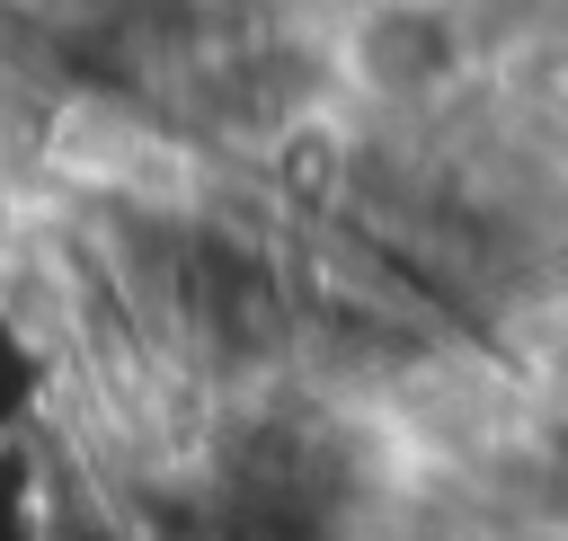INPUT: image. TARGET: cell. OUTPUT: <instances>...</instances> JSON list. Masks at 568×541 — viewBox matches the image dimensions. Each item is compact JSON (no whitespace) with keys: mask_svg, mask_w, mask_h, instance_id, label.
Instances as JSON below:
<instances>
[{"mask_svg":"<svg viewBox=\"0 0 568 541\" xmlns=\"http://www.w3.org/2000/svg\"><path fill=\"white\" fill-rule=\"evenodd\" d=\"M435 71H444V18H426V9H382V18L364 27V80H373V89L408 98V89H426Z\"/></svg>","mask_w":568,"mask_h":541,"instance_id":"1","label":"cell"}]
</instances>
